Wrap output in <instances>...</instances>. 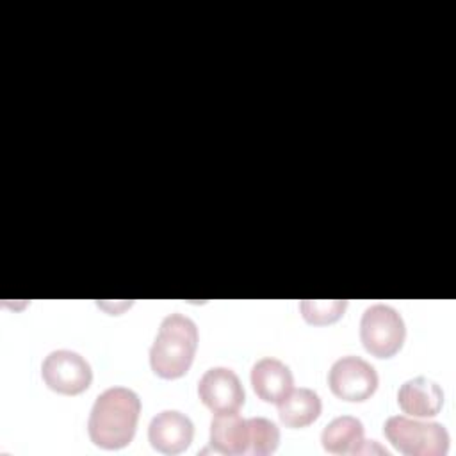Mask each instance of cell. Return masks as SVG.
<instances>
[{"instance_id": "obj_1", "label": "cell", "mask_w": 456, "mask_h": 456, "mask_svg": "<svg viewBox=\"0 0 456 456\" xmlns=\"http://www.w3.org/2000/svg\"><path fill=\"white\" fill-rule=\"evenodd\" d=\"M141 413L139 395L126 387H110L96 399L89 413L87 431L94 445L114 451L128 445Z\"/></svg>"}, {"instance_id": "obj_2", "label": "cell", "mask_w": 456, "mask_h": 456, "mask_svg": "<svg viewBox=\"0 0 456 456\" xmlns=\"http://www.w3.org/2000/svg\"><path fill=\"white\" fill-rule=\"evenodd\" d=\"M198 328L194 321L178 312L162 319L150 349L151 370L164 379L182 378L196 354Z\"/></svg>"}, {"instance_id": "obj_3", "label": "cell", "mask_w": 456, "mask_h": 456, "mask_svg": "<svg viewBox=\"0 0 456 456\" xmlns=\"http://www.w3.org/2000/svg\"><path fill=\"white\" fill-rule=\"evenodd\" d=\"M383 433L406 456H444L449 449V433L440 422H426L404 415L388 417Z\"/></svg>"}, {"instance_id": "obj_4", "label": "cell", "mask_w": 456, "mask_h": 456, "mask_svg": "<svg viewBox=\"0 0 456 456\" xmlns=\"http://www.w3.org/2000/svg\"><path fill=\"white\" fill-rule=\"evenodd\" d=\"M406 326L401 314L383 303L365 308L360 321V340L367 353L376 358L394 356L404 342Z\"/></svg>"}, {"instance_id": "obj_5", "label": "cell", "mask_w": 456, "mask_h": 456, "mask_svg": "<svg viewBox=\"0 0 456 456\" xmlns=\"http://www.w3.org/2000/svg\"><path fill=\"white\" fill-rule=\"evenodd\" d=\"M45 385L62 395H77L89 388L93 370L89 362L71 349H55L41 363Z\"/></svg>"}, {"instance_id": "obj_6", "label": "cell", "mask_w": 456, "mask_h": 456, "mask_svg": "<svg viewBox=\"0 0 456 456\" xmlns=\"http://www.w3.org/2000/svg\"><path fill=\"white\" fill-rule=\"evenodd\" d=\"M378 383L376 369L354 354L338 358L328 372V385L331 392L338 399L349 403L367 401L376 392Z\"/></svg>"}, {"instance_id": "obj_7", "label": "cell", "mask_w": 456, "mask_h": 456, "mask_svg": "<svg viewBox=\"0 0 456 456\" xmlns=\"http://www.w3.org/2000/svg\"><path fill=\"white\" fill-rule=\"evenodd\" d=\"M198 395L214 413H235L246 399L239 376L228 367L205 370L198 383Z\"/></svg>"}, {"instance_id": "obj_8", "label": "cell", "mask_w": 456, "mask_h": 456, "mask_svg": "<svg viewBox=\"0 0 456 456\" xmlns=\"http://www.w3.org/2000/svg\"><path fill=\"white\" fill-rule=\"evenodd\" d=\"M194 436L192 420L176 410L157 413L148 426V440L162 454H178L185 451Z\"/></svg>"}, {"instance_id": "obj_9", "label": "cell", "mask_w": 456, "mask_h": 456, "mask_svg": "<svg viewBox=\"0 0 456 456\" xmlns=\"http://www.w3.org/2000/svg\"><path fill=\"white\" fill-rule=\"evenodd\" d=\"M397 404L411 417H435L442 410L444 390L429 378H411L399 387Z\"/></svg>"}, {"instance_id": "obj_10", "label": "cell", "mask_w": 456, "mask_h": 456, "mask_svg": "<svg viewBox=\"0 0 456 456\" xmlns=\"http://www.w3.org/2000/svg\"><path fill=\"white\" fill-rule=\"evenodd\" d=\"M294 385L290 369L278 358H260L251 369V387L265 403H278Z\"/></svg>"}, {"instance_id": "obj_11", "label": "cell", "mask_w": 456, "mask_h": 456, "mask_svg": "<svg viewBox=\"0 0 456 456\" xmlns=\"http://www.w3.org/2000/svg\"><path fill=\"white\" fill-rule=\"evenodd\" d=\"M248 420L235 413H216L210 420V445L221 454L248 452Z\"/></svg>"}, {"instance_id": "obj_12", "label": "cell", "mask_w": 456, "mask_h": 456, "mask_svg": "<svg viewBox=\"0 0 456 456\" xmlns=\"http://www.w3.org/2000/svg\"><path fill=\"white\" fill-rule=\"evenodd\" d=\"M276 404L280 420L292 429L310 426L314 420L319 419L322 410V403L317 392L306 387H292L290 392L285 397H281Z\"/></svg>"}, {"instance_id": "obj_13", "label": "cell", "mask_w": 456, "mask_h": 456, "mask_svg": "<svg viewBox=\"0 0 456 456\" xmlns=\"http://www.w3.org/2000/svg\"><path fill=\"white\" fill-rule=\"evenodd\" d=\"M363 424L351 415L335 417L321 433V444L324 451L331 454H356L363 442Z\"/></svg>"}, {"instance_id": "obj_14", "label": "cell", "mask_w": 456, "mask_h": 456, "mask_svg": "<svg viewBox=\"0 0 456 456\" xmlns=\"http://www.w3.org/2000/svg\"><path fill=\"white\" fill-rule=\"evenodd\" d=\"M248 452L253 456H265L278 449L280 445V429L278 426L265 417L248 419Z\"/></svg>"}, {"instance_id": "obj_15", "label": "cell", "mask_w": 456, "mask_h": 456, "mask_svg": "<svg viewBox=\"0 0 456 456\" xmlns=\"http://www.w3.org/2000/svg\"><path fill=\"white\" fill-rule=\"evenodd\" d=\"M346 299H303L299 303L301 315L310 324H330L344 315Z\"/></svg>"}]
</instances>
